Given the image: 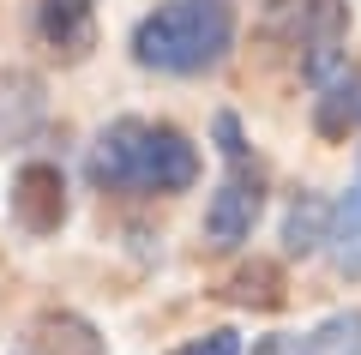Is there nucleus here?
Instances as JSON below:
<instances>
[{
	"mask_svg": "<svg viewBox=\"0 0 361 355\" xmlns=\"http://www.w3.org/2000/svg\"><path fill=\"white\" fill-rule=\"evenodd\" d=\"M313 133L331 145H343L349 133H361V73H331L319 85V102H313Z\"/></svg>",
	"mask_w": 361,
	"mask_h": 355,
	"instance_id": "obj_7",
	"label": "nucleus"
},
{
	"mask_svg": "<svg viewBox=\"0 0 361 355\" xmlns=\"http://www.w3.org/2000/svg\"><path fill=\"white\" fill-rule=\"evenodd\" d=\"M235 49V0H163L133 25V61L145 73L199 78Z\"/></svg>",
	"mask_w": 361,
	"mask_h": 355,
	"instance_id": "obj_2",
	"label": "nucleus"
},
{
	"mask_svg": "<svg viewBox=\"0 0 361 355\" xmlns=\"http://www.w3.org/2000/svg\"><path fill=\"white\" fill-rule=\"evenodd\" d=\"M13 223L25 235H54L66 223V175L54 163H25L13 175Z\"/></svg>",
	"mask_w": 361,
	"mask_h": 355,
	"instance_id": "obj_5",
	"label": "nucleus"
},
{
	"mask_svg": "<svg viewBox=\"0 0 361 355\" xmlns=\"http://www.w3.org/2000/svg\"><path fill=\"white\" fill-rule=\"evenodd\" d=\"M289 355H361V313H331L307 331V337L289 343Z\"/></svg>",
	"mask_w": 361,
	"mask_h": 355,
	"instance_id": "obj_12",
	"label": "nucleus"
},
{
	"mask_svg": "<svg viewBox=\"0 0 361 355\" xmlns=\"http://www.w3.org/2000/svg\"><path fill=\"white\" fill-rule=\"evenodd\" d=\"M37 37L54 61H85L97 49V6L90 0H37Z\"/></svg>",
	"mask_w": 361,
	"mask_h": 355,
	"instance_id": "obj_6",
	"label": "nucleus"
},
{
	"mask_svg": "<svg viewBox=\"0 0 361 355\" xmlns=\"http://www.w3.org/2000/svg\"><path fill=\"white\" fill-rule=\"evenodd\" d=\"M211 133H217V151H223V181L205 199V247L235 253V247L253 235L259 211H265V163H259L253 145L241 139V121H235V114H217Z\"/></svg>",
	"mask_w": 361,
	"mask_h": 355,
	"instance_id": "obj_3",
	"label": "nucleus"
},
{
	"mask_svg": "<svg viewBox=\"0 0 361 355\" xmlns=\"http://www.w3.org/2000/svg\"><path fill=\"white\" fill-rule=\"evenodd\" d=\"M175 355H241V337H235L229 325H217V331H205V337H193V343H180Z\"/></svg>",
	"mask_w": 361,
	"mask_h": 355,
	"instance_id": "obj_13",
	"label": "nucleus"
},
{
	"mask_svg": "<svg viewBox=\"0 0 361 355\" xmlns=\"http://www.w3.org/2000/svg\"><path fill=\"white\" fill-rule=\"evenodd\" d=\"M90 181L121 199H157V193H187L199 181V145L169 121H145V114H121L109 121L85 157Z\"/></svg>",
	"mask_w": 361,
	"mask_h": 355,
	"instance_id": "obj_1",
	"label": "nucleus"
},
{
	"mask_svg": "<svg viewBox=\"0 0 361 355\" xmlns=\"http://www.w3.org/2000/svg\"><path fill=\"white\" fill-rule=\"evenodd\" d=\"M37 355H103V337H97V325L78 313H42L37 319Z\"/></svg>",
	"mask_w": 361,
	"mask_h": 355,
	"instance_id": "obj_10",
	"label": "nucleus"
},
{
	"mask_svg": "<svg viewBox=\"0 0 361 355\" xmlns=\"http://www.w3.org/2000/svg\"><path fill=\"white\" fill-rule=\"evenodd\" d=\"M223 301L259 307V313L283 307V265H277V259H241V265L229 271V283H223Z\"/></svg>",
	"mask_w": 361,
	"mask_h": 355,
	"instance_id": "obj_9",
	"label": "nucleus"
},
{
	"mask_svg": "<svg viewBox=\"0 0 361 355\" xmlns=\"http://www.w3.org/2000/svg\"><path fill=\"white\" fill-rule=\"evenodd\" d=\"M349 54V0H301V78L325 85Z\"/></svg>",
	"mask_w": 361,
	"mask_h": 355,
	"instance_id": "obj_4",
	"label": "nucleus"
},
{
	"mask_svg": "<svg viewBox=\"0 0 361 355\" xmlns=\"http://www.w3.org/2000/svg\"><path fill=\"white\" fill-rule=\"evenodd\" d=\"M325 247H331L337 277L361 283V163H355V181H349V193L331 205V229H325Z\"/></svg>",
	"mask_w": 361,
	"mask_h": 355,
	"instance_id": "obj_8",
	"label": "nucleus"
},
{
	"mask_svg": "<svg viewBox=\"0 0 361 355\" xmlns=\"http://www.w3.org/2000/svg\"><path fill=\"white\" fill-rule=\"evenodd\" d=\"M253 355H289V337H259Z\"/></svg>",
	"mask_w": 361,
	"mask_h": 355,
	"instance_id": "obj_14",
	"label": "nucleus"
},
{
	"mask_svg": "<svg viewBox=\"0 0 361 355\" xmlns=\"http://www.w3.org/2000/svg\"><path fill=\"white\" fill-rule=\"evenodd\" d=\"M325 229H331V205H325L319 193H301V199L289 205V217H283V247L295 259H307V253L325 247Z\"/></svg>",
	"mask_w": 361,
	"mask_h": 355,
	"instance_id": "obj_11",
	"label": "nucleus"
}]
</instances>
